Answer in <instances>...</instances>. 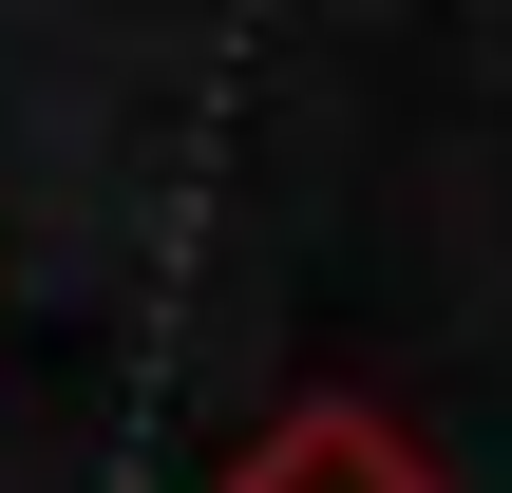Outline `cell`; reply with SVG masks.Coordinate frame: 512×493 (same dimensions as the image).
Instances as JSON below:
<instances>
[{"label": "cell", "instance_id": "6da1fadb", "mask_svg": "<svg viewBox=\"0 0 512 493\" xmlns=\"http://www.w3.org/2000/svg\"><path fill=\"white\" fill-rule=\"evenodd\" d=\"M228 493H437V456H418L380 399H285V418L228 456Z\"/></svg>", "mask_w": 512, "mask_h": 493}]
</instances>
